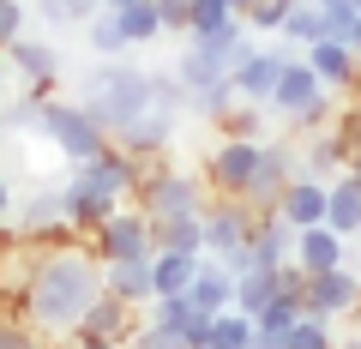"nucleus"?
Returning a JSON list of instances; mask_svg holds the SVG:
<instances>
[{
    "instance_id": "nucleus-1",
    "label": "nucleus",
    "mask_w": 361,
    "mask_h": 349,
    "mask_svg": "<svg viewBox=\"0 0 361 349\" xmlns=\"http://www.w3.org/2000/svg\"><path fill=\"white\" fill-rule=\"evenodd\" d=\"M97 295H103V259L90 253V241H78V247H61V253H37L30 259V277H25V289H18V301L6 313L30 319L42 337L61 343V337L85 319V307Z\"/></svg>"
},
{
    "instance_id": "nucleus-2",
    "label": "nucleus",
    "mask_w": 361,
    "mask_h": 349,
    "mask_svg": "<svg viewBox=\"0 0 361 349\" xmlns=\"http://www.w3.org/2000/svg\"><path fill=\"white\" fill-rule=\"evenodd\" d=\"M265 109L283 121L295 139H307V133H325V127H331L337 97L325 91L319 78H313V66L301 61V54H289L283 73H277V85H271V97H265Z\"/></svg>"
},
{
    "instance_id": "nucleus-3",
    "label": "nucleus",
    "mask_w": 361,
    "mask_h": 349,
    "mask_svg": "<svg viewBox=\"0 0 361 349\" xmlns=\"http://www.w3.org/2000/svg\"><path fill=\"white\" fill-rule=\"evenodd\" d=\"M247 54H253L247 30H235V37H205V42L187 37V49L175 54V78H180V91H211V85H229V73Z\"/></svg>"
},
{
    "instance_id": "nucleus-4",
    "label": "nucleus",
    "mask_w": 361,
    "mask_h": 349,
    "mask_svg": "<svg viewBox=\"0 0 361 349\" xmlns=\"http://www.w3.org/2000/svg\"><path fill=\"white\" fill-rule=\"evenodd\" d=\"M37 133L66 157V163H90V157L109 151V133L97 127V121H90L73 97H49V103H42V115H37Z\"/></svg>"
},
{
    "instance_id": "nucleus-5",
    "label": "nucleus",
    "mask_w": 361,
    "mask_h": 349,
    "mask_svg": "<svg viewBox=\"0 0 361 349\" xmlns=\"http://www.w3.org/2000/svg\"><path fill=\"white\" fill-rule=\"evenodd\" d=\"M259 169V139H211L199 157V181L211 199H247Z\"/></svg>"
},
{
    "instance_id": "nucleus-6",
    "label": "nucleus",
    "mask_w": 361,
    "mask_h": 349,
    "mask_svg": "<svg viewBox=\"0 0 361 349\" xmlns=\"http://www.w3.org/2000/svg\"><path fill=\"white\" fill-rule=\"evenodd\" d=\"M205 199L211 193H205V181H199V169H175V163H169L163 175H151V181L139 187L133 205H139L151 223H169V217H199Z\"/></svg>"
},
{
    "instance_id": "nucleus-7",
    "label": "nucleus",
    "mask_w": 361,
    "mask_h": 349,
    "mask_svg": "<svg viewBox=\"0 0 361 349\" xmlns=\"http://www.w3.org/2000/svg\"><path fill=\"white\" fill-rule=\"evenodd\" d=\"M295 175H301V145L295 139H259V169H253V187H247L241 205L253 211V217L277 211V193H283Z\"/></svg>"
},
{
    "instance_id": "nucleus-8",
    "label": "nucleus",
    "mask_w": 361,
    "mask_h": 349,
    "mask_svg": "<svg viewBox=\"0 0 361 349\" xmlns=\"http://www.w3.org/2000/svg\"><path fill=\"white\" fill-rule=\"evenodd\" d=\"M6 54V73L25 85V97H37V103H49V97H61V49H54L49 37H18L13 49H0Z\"/></svg>"
},
{
    "instance_id": "nucleus-9",
    "label": "nucleus",
    "mask_w": 361,
    "mask_h": 349,
    "mask_svg": "<svg viewBox=\"0 0 361 349\" xmlns=\"http://www.w3.org/2000/svg\"><path fill=\"white\" fill-rule=\"evenodd\" d=\"M253 223H259V217L241 205V199H205V211H199V229H205V259L229 265L235 253H247Z\"/></svg>"
},
{
    "instance_id": "nucleus-10",
    "label": "nucleus",
    "mask_w": 361,
    "mask_h": 349,
    "mask_svg": "<svg viewBox=\"0 0 361 349\" xmlns=\"http://www.w3.org/2000/svg\"><path fill=\"white\" fill-rule=\"evenodd\" d=\"M301 313H313V319H343V313H361V271H349V265H331V271H313L307 283H301Z\"/></svg>"
},
{
    "instance_id": "nucleus-11",
    "label": "nucleus",
    "mask_w": 361,
    "mask_h": 349,
    "mask_svg": "<svg viewBox=\"0 0 361 349\" xmlns=\"http://www.w3.org/2000/svg\"><path fill=\"white\" fill-rule=\"evenodd\" d=\"M90 253L103 259V265H121V259H151V217H145L139 205H121L115 217L103 223V229L90 235Z\"/></svg>"
},
{
    "instance_id": "nucleus-12",
    "label": "nucleus",
    "mask_w": 361,
    "mask_h": 349,
    "mask_svg": "<svg viewBox=\"0 0 361 349\" xmlns=\"http://www.w3.org/2000/svg\"><path fill=\"white\" fill-rule=\"evenodd\" d=\"M115 211H121V199H115V193H103V187H97V181H85V175H66V187H61V217L73 223V229L85 235V241H90L97 229H103V223L115 217Z\"/></svg>"
},
{
    "instance_id": "nucleus-13",
    "label": "nucleus",
    "mask_w": 361,
    "mask_h": 349,
    "mask_svg": "<svg viewBox=\"0 0 361 349\" xmlns=\"http://www.w3.org/2000/svg\"><path fill=\"white\" fill-rule=\"evenodd\" d=\"M301 61L313 66V78H319L325 91H361V61L349 54L343 37H319L301 49Z\"/></svg>"
},
{
    "instance_id": "nucleus-14",
    "label": "nucleus",
    "mask_w": 361,
    "mask_h": 349,
    "mask_svg": "<svg viewBox=\"0 0 361 349\" xmlns=\"http://www.w3.org/2000/svg\"><path fill=\"white\" fill-rule=\"evenodd\" d=\"M133 331H139V307H127L121 295H109V289H103V295H97V301L85 307V319H78L66 337H103V343H133Z\"/></svg>"
},
{
    "instance_id": "nucleus-15",
    "label": "nucleus",
    "mask_w": 361,
    "mask_h": 349,
    "mask_svg": "<svg viewBox=\"0 0 361 349\" xmlns=\"http://www.w3.org/2000/svg\"><path fill=\"white\" fill-rule=\"evenodd\" d=\"M283 61H289V42H283V49H253V54L229 73L235 97H241V103H265L271 85H277V73H283Z\"/></svg>"
},
{
    "instance_id": "nucleus-16",
    "label": "nucleus",
    "mask_w": 361,
    "mask_h": 349,
    "mask_svg": "<svg viewBox=\"0 0 361 349\" xmlns=\"http://www.w3.org/2000/svg\"><path fill=\"white\" fill-rule=\"evenodd\" d=\"M295 265L301 271H331V265H349V241L331 229V223H307V229H295Z\"/></svg>"
},
{
    "instance_id": "nucleus-17",
    "label": "nucleus",
    "mask_w": 361,
    "mask_h": 349,
    "mask_svg": "<svg viewBox=\"0 0 361 349\" xmlns=\"http://www.w3.org/2000/svg\"><path fill=\"white\" fill-rule=\"evenodd\" d=\"M187 301H193L199 313H229L235 307V277H229V265H217V259H199V271H193V283H187Z\"/></svg>"
},
{
    "instance_id": "nucleus-18",
    "label": "nucleus",
    "mask_w": 361,
    "mask_h": 349,
    "mask_svg": "<svg viewBox=\"0 0 361 349\" xmlns=\"http://www.w3.org/2000/svg\"><path fill=\"white\" fill-rule=\"evenodd\" d=\"M277 217L289 223V229H307V223H325V187L307 181V175H295V181L277 193Z\"/></svg>"
},
{
    "instance_id": "nucleus-19",
    "label": "nucleus",
    "mask_w": 361,
    "mask_h": 349,
    "mask_svg": "<svg viewBox=\"0 0 361 349\" xmlns=\"http://www.w3.org/2000/svg\"><path fill=\"white\" fill-rule=\"evenodd\" d=\"M295 145H301V175H307V181H319V187H331L337 175L349 169L343 145H337L331 133H307V139H295Z\"/></svg>"
},
{
    "instance_id": "nucleus-20",
    "label": "nucleus",
    "mask_w": 361,
    "mask_h": 349,
    "mask_svg": "<svg viewBox=\"0 0 361 349\" xmlns=\"http://www.w3.org/2000/svg\"><path fill=\"white\" fill-rule=\"evenodd\" d=\"M325 223H331L343 241H355V235H361V181L337 175V181L325 187Z\"/></svg>"
},
{
    "instance_id": "nucleus-21",
    "label": "nucleus",
    "mask_w": 361,
    "mask_h": 349,
    "mask_svg": "<svg viewBox=\"0 0 361 349\" xmlns=\"http://www.w3.org/2000/svg\"><path fill=\"white\" fill-rule=\"evenodd\" d=\"M103 289L121 295L127 307H151V259H121V265H103Z\"/></svg>"
},
{
    "instance_id": "nucleus-22",
    "label": "nucleus",
    "mask_w": 361,
    "mask_h": 349,
    "mask_svg": "<svg viewBox=\"0 0 361 349\" xmlns=\"http://www.w3.org/2000/svg\"><path fill=\"white\" fill-rule=\"evenodd\" d=\"M49 223H66V217H61V187L42 181V187H30V193L13 205V229L30 235V229H49Z\"/></svg>"
},
{
    "instance_id": "nucleus-23",
    "label": "nucleus",
    "mask_w": 361,
    "mask_h": 349,
    "mask_svg": "<svg viewBox=\"0 0 361 349\" xmlns=\"http://www.w3.org/2000/svg\"><path fill=\"white\" fill-rule=\"evenodd\" d=\"M151 319H157V325H169L175 337H187L193 349H199V337H205V325H211L187 295H157V301H151Z\"/></svg>"
},
{
    "instance_id": "nucleus-24",
    "label": "nucleus",
    "mask_w": 361,
    "mask_h": 349,
    "mask_svg": "<svg viewBox=\"0 0 361 349\" xmlns=\"http://www.w3.org/2000/svg\"><path fill=\"white\" fill-rule=\"evenodd\" d=\"M151 247H157V253L205 259V229H199V217H169V223H151Z\"/></svg>"
},
{
    "instance_id": "nucleus-25",
    "label": "nucleus",
    "mask_w": 361,
    "mask_h": 349,
    "mask_svg": "<svg viewBox=\"0 0 361 349\" xmlns=\"http://www.w3.org/2000/svg\"><path fill=\"white\" fill-rule=\"evenodd\" d=\"M109 13H115L127 49H151V42L163 37V25H157V0H127V6H109Z\"/></svg>"
},
{
    "instance_id": "nucleus-26",
    "label": "nucleus",
    "mask_w": 361,
    "mask_h": 349,
    "mask_svg": "<svg viewBox=\"0 0 361 349\" xmlns=\"http://www.w3.org/2000/svg\"><path fill=\"white\" fill-rule=\"evenodd\" d=\"M235 30H247L241 13H229L223 0H193V13H187V37L205 42V37H235Z\"/></svg>"
},
{
    "instance_id": "nucleus-27",
    "label": "nucleus",
    "mask_w": 361,
    "mask_h": 349,
    "mask_svg": "<svg viewBox=\"0 0 361 349\" xmlns=\"http://www.w3.org/2000/svg\"><path fill=\"white\" fill-rule=\"evenodd\" d=\"M193 271H199V259H187V253H151V301L157 295H187Z\"/></svg>"
},
{
    "instance_id": "nucleus-28",
    "label": "nucleus",
    "mask_w": 361,
    "mask_h": 349,
    "mask_svg": "<svg viewBox=\"0 0 361 349\" xmlns=\"http://www.w3.org/2000/svg\"><path fill=\"white\" fill-rule=\"evenodd\" d=\"M265 115H271L265 103H241V97H235L211 127H217V139H265Z\"/></svg>"
},
{
    "instance_id": "nucleus-29",
    "label": "nucleus",
    "mask_w": 361,
    "mask_h": 349,
    "mask_svg": "<svg viewBox=\"0 0 361 349\" xmlns=\"http://www.w3.org/2000/svg\"><path fill=\"white\" fill-rule=\"evenodd\" d=\"M277 37H283L289 49H307V42L331 37V30H325V13H319V6H313V0H295V6H289V18H283V30H277Z\"/></svg>"
},
{
    "instance_id": "nucleus-30",
    "label": "nucleus",
    "mask_w": 361,
    "mask_h": 349,
    "mask_svg": "<svg viewBox=\"0 0 361 349\" xmlns=\"http://www.w3.org/2000/svg\"><path fill=\"white\" fill-rule=\"evenodd\" d=\"M295 319H301V295H289V289H277V295H271L265 307L253 313V331H259V337H283V331H289Z\"/></svg>"
},
{
    "instance_id": "nucleus-31",
    "label": "nucleus",
    "mask_w": 361,
    "mask_h": 349,
    "mask_svg": "<svg viewBox=\"0 0 361 349\" xmlns=\"http://www.w3.org/2000/svg\"><path fill=\"white\" fill-rule=\"evenodd\" d=\"M85 37H90V54L97 61H121L127 54V37H121V25H115V13H97V18H85Z\"/></svg>"
},
{
    "instance_id": "nucleus-32",
    "label": "nucleus",
    "mask_w": 361,
    "mask_h": 349,
    "mask_svg": "<svg viewBox=\"0 0 361 349\" xmlns=\"http://www.w3.org/2000/svg\"><path fill=\"white\" fill-rule=\"evenodd\" d=\"M271 295H277V271H241L235 277V313H247V319H253Z\"/></svg>"
},
{
    "instance_id": "nucleus-33",
    "label": "nucleus",
    "mask_w": 361,
    "mask_h": 349,
    "mask_svg": "<svg viewBox=\"0 0 361 349\" xmlns=\"http://www.w3.org/2000/svg\"><path fill=\"white\" fill-rule=\"evenodd\" d=\"M283 349H337V331H331V319H313V313H301V319L283 331Z\"/></svg>"
},
{
    "instance_id": "nucleus-34",
    "label": "nucleus",
    "mask_w": 361,
    "mask_h": 349,
    "mask_svg": "<svg viewBox=\"0 0 361 349\" xmlns=\"http://www.w3.org/2000/svg\"><path fill=\"white\" fill-rule=\"evenodd\" d=\"M325 133H331V139L343 145V157L355 163V157H361V97H349V103L331 115V127H325Z\"/></svg>"
},
{
    "instance_id": "nucleus-35",
    "label": "nucleus",
    "mask_w": 361,
    "mask_h": 349,
    "mask_svg": "<svg viewBox=\"0 0 361 349\" xmlns=\"http://www.w3.org/2000/svg\"><path fill=\"white\" fill-rule=\"evenodd\" d=\"M0 349H54V337H42L30 319H18V313L0 307Z\"/></svg>"
},
{
    "instance_id": "nucleus-36",
    "label": "nucleus",
    "mask_w": 361,
    "mask_h": 349,
    "mask_svg": "<svg viewBox=\"0 0 361 349\" xmlns=\"http://www.w3.org/2000/svg\"><path fill=\"white\" fill-rule=\"evenodd\" d=\"M289 6H295V0H253L241 18H247V30H259V37H277L283 18H289Z\"/></svg>"
},
{
    "instance_id": "nucleus-37",
    "label": "nucleus",
    "mask_w": 361,
    "mask_h": 349,
    "mask_svg": "<svg viewBox=\"0 0 361 349\" xmlns=\"http://www.w3.org/2000/svg\"><path fill=\"white\" fill-rule=\"evenodd\" d=\"M30 30V0H0V49H13Z\"/></svg>"
},
{
    "instance_id": "nucleus-38",
    "label": "nucleus",
    "mask_w": 361,
    "mask_h": 349,
    "mask_svg": "<svg viewBox=\"0 0 361 349\" xmlns=\"http://www.w3.org/2000/svg\"><path fill=\"white\" fill-rule=\"evenodd\" d=\"M127 349H193V343H187V337H175V331H169V325L145 319L139 331H133V343H127Z\"/></svg>"
},
{
    "instance_id": "nucleus-39",
    "label": "nucleus",
    "mask_w": 361,
    "mask_h": 349,
    "mask_svg": "<svg viewBox=\"0 0 361 349\" xmlns=\"http://www.w3.org/2000/svg\"><path fill=\"white\" fill-rule=\"evenodd\" d=\"M187 13H193V0H157V25H163V37H187Z\"/></svg>"
},
{
    "instance_id": "nucleus-40",
    "label": "nucleus",
    "mask_w": 361,
    "mask_h": 349,
    "mask_svg": "<svg viewBox=\"0 0 361 349\" xmlns=\"http://www.w3.org/2000/svg\"><path fill=\"white\" fill-rule=\"evenodd\" d=\"M30 13H37L42 25H73V18H66V0H30Z\"/></svg>"
},
{
    "instance_id": "nucleus-41",
    "label": "nucleus",
    "mask_w": 361,
    "mask_h": 349,
    "mask_svg": "<svg viewBox=\"0 0 361 349\" xmlns=\"http://www.w3.org/2000/svg\"><path fill=\"white\" fill-rule=\"evenodd\" d=\"M13 205H18V193H13V181L0 175V223H13Z\"/></svg>"
},
{
    "instance_id": "nucleus-42",
    "label": "nucleus",
    "mask_w": 361,
    "mask_h": 349,
    "mask_svg": "<svg viewBox=\"0 0 361 349\" xmlns=\"http://www.w3.org/2000/svg\"><path fill=\"white\" fill-rule=\"evenodd\" d=\"M66 349H127V343H103V337H61Z\"/></svg>"
},
{
    "instance_id": "nucleus-43",
    "label": "nucleus",
    "mask_w": 361,
    "mask_h": 349,
    "mask_svg": "<svg viewBox=\"0 0 361 349\" xmlns=\"http://www.w3.org/2000/svg\"><path fill=\"white\" fill-rule=\"evenodd\" d=\"M343 42H349V54H355V61H361V13H355V25L343 30Z\"/></svg>"
},
{
    "instance_id": "nucleus-44",
    "label": "nucleus",
    "mask_w": 361,
    "mask_h": 349,
    "mask_svg": "<svg viewBox=\"0 0 361 349\" xmlns=\"http://www.w3.org/2000/svg\"><path fill=\"white\" fill-rule=\"evenodd\" d=\"M337 349H361V331H349V337H337Z\"/></svg>"
},
{
    "instance_id": "nucleus-45",
    "label": "nucleus",
    "mask_w": 361,
    "mask_h": 349,
    "mask_svg": "<svg viewBox=\"0 0 361 349\" xmlns=\"http://www.w3.org/2000/svg\"><path fill=\"white\" fill-rule=\"evenodd\" d=\"M223 6H229V13H247V6H253V0H223Z\"/></svg>"
},
{
    "instance_id": "nucleus-46",
    "label": "nucleus",
    "mask_w": 361,
    "mask_h": 349,
    "mask_svg": "<svg viewBox=\"0 0 361 349\" xmlns=\"http://www.w3.org/2000/svg\"><path fill=\"white\" fill-rule=\"evenodd\" d=\"M6 78H13V73H6V54H0V97H6Z\"/></svg>"
},
{
    "instance_id": "nucleus-47",
    "label": "nucleus",
    "mask_w": 361,
    "mask_h": 349,
    "mask_svg": "<svg viewBox=\"0 0 361 349\" xmlns=\"http://www.w3.org/2000/svg\"><path fill=\"white\" fill-rule=\"evenodd\" d=\"M103 6H127V0H103Z\"/></svg>"
},
{
    "instance_id": "nucleus-48",
    "label": "nucleus",
    "mask_w": 361,
    "mask_h": 349,
    "mask_svg": "<svg viewBox=\"0 0 361 349\" xmlns=\"http://www.w3.org/2000/svg\"><path fill=\"white\" fill-rule=\"evenodd\" d=\"M355 13H361V0H355Z\"/></svg>"
}]
</instances>
